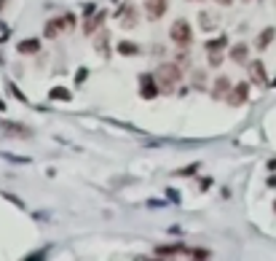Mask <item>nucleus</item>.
Wrapping results in <instances>:
<instances>
[{
	"label": "nucleus",
	"mask_w": 276,
	"mask_h": 261,
	"mask_svg": "<svg viewBox=\"0 0 276 261\" xmlns=\"http://www.w3.org/2000/svg\"><path fill=\"white\" fill-rule=\"evenodd\" d=\"M156 78H158V87L161 92L172 94L177 89V84H180V65H175V62H164V65L156 70Z\"/></svg>",
	"instance_id": "1"
},
{
	"label": "nucleus",
	"mask_w": 276,
	"mask_h": 261,
	"mask_svg": "<svg viewBox=\"0 0 276 261\" xmlns=\"http://www.w3.org/2000/svg\"><path fill=\"white\" fill-rule=\"evenodd\" d=\"M169 35L172 41L177 43V46H188V43L193 41V30H191V22L188 19H175L169 27Z\"/></svg>",
	"instance_id": "2"
},
{
	"label": "nucleus",
	"mask_w": 276,
	"mask_h": 261,
	"mask_svg": "<svg viewBox=\"0 0 276 261\" xmlns=\"http://www.w3.org/2000/svg\"><path fill=\"white\" fill-rule=\"evenodd\" d=\"M158 78L156 76H151V73H142L140 76V97L142 100H153V97H158Z\"/></svg>",
	"instance_id": "3"
},
{
	"label": "nucleus",
	"mask_w": 276,
	"mask_h": 261,
	"mask_svg": "<svg viewBox=\"0 0 276 261\" xmlns=\"http://www.w3.org/2000/svg\"><path fill=\"white\" fill-rule=\"evenodd\" d=\"M247 94H250V84H236V87L231 89V92H228V105H244L247 103Z\"/></svg>",
	"instance_id": "4"
},
{
	"label": "nucleus",
	"mask_w": 276,
	"mask_h": 261,
	"mask_svg": "<svg viewBox=\"0 0 276 261\" xmlns=\"http://www.w3.org/2000/svg\"><path fill=\"white\" fill-rule=\"evenodd\" d=\"M105 16H107V11H94V14L86 16V25H83V32H86V35H94V32L102 27Z\"/></svg>",
	"instance_id": "5"
},
{
	"label": "nucleus",
	"mask_w": 276,
	"mask_h": 261,
	"mask_svg": "<svg viewBox=\"0 0 276 261\" xmlns=\"http://www.w3.org/2000/svg\"><path fill=\"white\" fill-rule=\"evenodd\" d=\"M250 81H252V84H257V87L268 84V78H266V65H263L260 59L250 62Z\"/></svg>",
	"instance_id": "6"
},
{
	"label": "nucleus",
	"mask_w": 276,
	"mask_h": 261,
	"mask_svg": "<svg viewBox=\"0 0 276 261\" xmlns=\"http://www.w3.org/2000/svg\"><path fill=\"white\" fill-rule=\"evenodd\" d=\"M228 92H231V78L228 76H217L215 87H212V97L215 100H226Z\"/></svg>",
	"instance_id": "7"
},
{
	"label": "nucleus",
	"mask_w": 276,
	"mask_h": 261,
	"mask_svg": "<svg viewBox=\"0 0 276 261\" xmlns=\"http://www.w3.org/2000/svg\"><path fill=\"white\" fill-rule=\"evenodd\" d=\"M94 49H97V54H102V57L110 52V32L102 30V27L94 32Z\"/></svg>",
	"instance_id": "8"
},
{
	"label": "nucleus",
	"mask_w": 276,
	"mask_h": 261,
	"mask_svg": "<svg viewBox=\"0 0 276 261\" xmlns=\"http://www.w3.org/2000/svg\"><path fill=\"white\" fill-rule=\"evenodd\" d=\"M0 129L8 135H16V138H32V129L25 127V124H11V121H0Z\"/></svg>",
	"instance_id": "9"
},
{
	"label": "nucleus",
	"mask_w": 276,
	"mask_h": 261,
	"mask_svg": "<svg viewBox=\"0 0 276 261\" xmlns=\"http://www.w3.org/2000/svg\"><path fill=\"white\" fill-rule=\"evenodd\" d=\"M148 19H161L166 14V0H145Z\"/></svg>",
	"instance_id": "10"
},
{
	"label": "nucleus",
	"mask_w": 276,
	"mask_h": 261,
	"mask_svg": "<svg viewBox=\"0 0 276 261\" xmlns=\"http://www.w3.org/2000/svg\"><path fill=\"white\" fill-rule=\"evenodd\" d=\"M199 22H201V27H204L206 32H212L217 27V22H220V16L215 14V11H201L199 14Z\"/></svg>",
	"instance_id": "11"
},
{
	"label": "nucleus",
	"mask_w": 276,
	"mask_h": 261,
	"mask_svg": "<svg viewBox=\"0 0 276 261\" xmlns=\"http://www.w3.org/2000/svg\"><path fill=\"white\" fill-rule=\"evenodd\" d=\"M247 54H250V49H247V43H236V46H231V62H236V65H247Z\"/></svg>",
	"instance_id": "12"
},
{
	"label": "nucleus",
	"mask_w": 276,
	"mask_h": 261,
	"mask_svg": "<svg viewBox=\"0 0 276 261\" xmlns=\"http://www.w3.org/2000/svg\"><path fill=\"white\" fill-rule=\"evenodd\" d=\"M116 16H121V25H124L126 30L137 25V14H134V8H129V5H124L121 11H116Z\"/></svg>",
	"instance_id": "13"
},
{
	"label": "nucleus",
	"mask_w": 276,
	"mask_h": 261,
	"mask_svg": "<svg viewBox=\"0 0 276 261\" xmlns=\"http://www.w3.org/2000/svg\"><path fill=\"white\" fill-rule=\"evenodd\" d=\"M19 54H38L40 52V41L38 38H27V41H19Z\"/></svg>",
	"instance_id": "14"
},
{
	"label": "nucleus",
	"mask_w": 276,
	"mask_h": 261,
	"mask_svg": "<svg viewBox=\"0 0 276 261\" xmlns=\"http://www.w3.org/2000/svg\"><path fill=\"white\" fill-rule=\"evenodd\" d=\"M177 253H182V245H161V248H156V256H161V259L177 256Z\"/></svg>",
	"instance_id": "15"
},
{
	"label": "nucleus",
	"mask_w": 276,
	"mask_h": 261,
	"mask_svg": "<svg viewBox=\"0 0 276 261\" xmlns=\"http://www.w3.org/2000/svg\"><path fill=\"white\" fill-rule=\"evenodd\" d=\"M49 97L56 100V103H65V100H70L73 94H70V89H65V87H54V89L49 92Z\"/></svg>",
	"instance_id": "16"
},
{
	"label": "nucleus",
	"mask_w": 276,
	"mask_h": 261,
	"mask_svg": "<svg viewBox=\"0 0 276 261\" xmlns=\"http://www.w3.org/2000/svg\"><path fill=\"white\" fill-rule=\"evenodd\" d=\"M43 32H46V38H56V35L62 32V22H59V19H51V22H46Z\"/></svg>",
	"instance_id": "17"
},
{
	"label": "nucleus",
	"mask_w": 276,
	"mask_h": 261,
	"mask_svg": "<svg viewBox=\"0 0 276 261\" xmlns=\"http://www.w3.org/2000/svg\"><path fill=\"white\" fill-rule=\"evenodd\" d=\"M118 52L124 54V57H134V54H140V46H137V43H131V41H121L118 43Z\"/></svg>",
	"instance_id": "18"
},
{
	"label": "nucleus",
	"mask_w": 276,
	"mask_h": 261,
	"mask_svg": "<svg viewBox=\"0 0 276 261\" xmlns=\"http://www.w3.org/2000/svg\"><path fill=\"white\" fill-rule=\"evenodd\" d=\"M274 32H276V30H274V27H266V30H263V32H260V35H257V49H266V46H268V43H271V41H274Z\"/></svg>",
	"instance_id": "19"
},
{
	"label": "nucleus",
	"mask_w": 276,
	"mask_h": 261,
	"mask_svg": "<svg viewBox=\"0 0 276 261\" xmlns=\"http://www.w3.org/2000/svg\"><path fill=\"white\" fill-rule=\"evenodd\" d=\"M228 38L220 35V38H212V41H206V52H220V49H226Z\"/></svg>",
	"instance_id": "20"
},
{
	"label": "nucleus",
	"mask_w": 276,
	"mask_h": 261,
	"mask_svg": "<svg viewBox=\"0 0 276 261\" xmlns=\"http://www.w3.org/2000/svg\"><path fill=\"white\" fill-rule=\"evenodd\" d=\"M193 87H196V89H204V87H206V73H204V70H196V73H193Z\"/></svg>",
	"instance_id": "21"
},
{
	"label": "nucleus",
	"mask_w": 276,
	"mask_h": 261,
	"mask_svg": "<svg viewBox=\"0 0 276 261\" xmlns=\"http://www.w3.org/2000/svg\"><path fill=\"white\" fill-rule=\"evenodd\" d=\"M59 22H62V30H73V27H75V16H73V14L59 16Z\"/></svg>",
	"instance_id": "22"
},
{
	"label": "nucleus",
	"mask_w": 276,
	"mask_h": 261,
	"mask_svg": "<svg viewBox=\"0 0 276 261\" xmlns=\"http://www.w3.org/2000/svg\"><path fill=\"white\" fill-rule=\"evenodd\" d=\"M185 256H191V259H209V251H199V248H191V251H185Z\"/></svg>",
	"instance_id": "23"
},
{
	"label": "nucleus",
	"mask_w": 276,
	"mask_h": 261,
	"mask_svg": "<svg viewBox=\"0 0 276 261\" xmlns=\"http://www.w3.org/2000/svg\"><path fill=\"white\" fill-rule=\"evenodd\" d=\"M220 62H223V54H220V52H209V65H212V67H217Z\"/></svg>",
	"instance_id": "24"
},
{
	"label": "nucleus",
	"mask_w": 276,
	"mask_h": 261,
	"mask_svg": "<svg viewBox=\"0 0 276 261\" xmlns=\"http://www.w3.org/2000/svg\"><path fill=\"white\" fill-rule=\"evenodd\" d=\"M177 65H188V52H177Z\"/></svg>",
	"instance_id": "25"
},
{
	"label": "nucleus",
	"mask_w": 276,
	"mask_h": 261,
	"mask_svg": "<svg viewBox=\"0 0 276 261\" xmlns=\"http://www.w3.org/2000/svg\"><path fill=\"white\" fill-rule=\"evenodd\" d=\"M86 76H89V70H86V67H80L78 76H75V81H78V84H83V81H86Z\"/></svg>",
	"instance_id": "26"
},
{
	"label": "nucleus",
	"mask_w": 276,
	"mask_h": 261,
	"mask_svg": "<svg viewBox=\"0 0 276 261\" xmlns=\"http://www.w3.org/2000/svg\"><path fill=\"white\" fill-rule=\"evenodd\" d=\"M196 170H199V164H191V167H185V170H180V173H182V175H188V173H196Z\"/></svg>",
	"instance_id": "27"
},
{
	"label": "nucleus",
	"mask_w": 276,
	"mask_h": 261,
	"mask_svg": "<svg viewBox=\"0 0 276 261\" xmlns=\"http://www.w3.org/2000/svg\"><path fill=\"white\" fill-rule=\"evenodd\" d=\"M215 3H220V5H231L233 0H215Z\"/></svg>",
	"instance_id": "28"
},
{
	"label": "nucleus",
	"mask_w": 276,
	"mask_h": 261,
	"mask_svg": "<svg viewBox=\"0 0 276 261\" xmlns=\"http://www.w3.org/2000/svg\"><path fill=\"white\" fill-rule=\"evenodd\" d=\"M268 170H276V159H271V162H268Z\"/></svg>",
	"instance_id": "29"
},
{
	"label": "nucleus",
	"mask_w": 276,
	"mask_h": 261,
	"mask_svg": "<svg viewBox=\"0 0 276 261\" xmlns=\"http://www.w3.org/2000/svg\"><path fill=\"white\" fill-rule=\"evenodd\" d=\"M5 8V0H0V11H3Z\"/></svg>",
	"instance_id": "30"
},
{
	"label": "nucleus",
	"mask_w": 276,
	"mask_h": 261,
	"mask_svg": "<svg viewBox=\"0 0 276 261\" xmlns=\"http://www.w3.org/2000/svg\"><path fill=\"white\" fill-rule=\"evenodd\" d=\"M274 213H276V202H274Z\"/></svg>",
	"instance_id": "31"
}]
</instances>
